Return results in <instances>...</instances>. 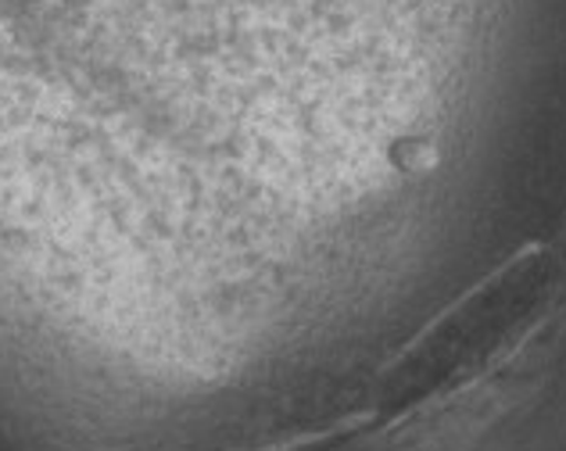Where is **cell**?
Listing matches in <instances>:
<instances>
[{
    "instance_id": "cell-1",
    "label": "cell",
    "mask_w": 566,
    "mask_h": 451,
    "mask_svg": "<svg viewBox=\"0 0 566 451\" xmlns=\"http://www.w3.org/2000/svg\"><path fill=\"white\" fill-rule=\"evenodd\" d=\"M548 269L534 254L484 283L391 366L380 387V409L391 416L409 412L484 366L531 319L542 305Z\"/></svg>"
}]
</instances>
